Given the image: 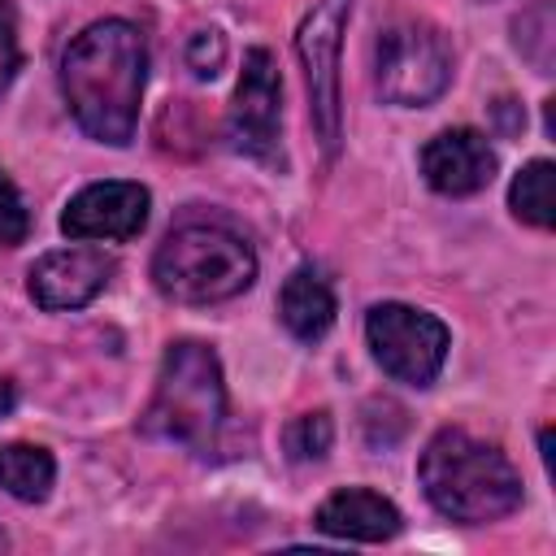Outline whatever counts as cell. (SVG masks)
Returning <instances> with one entry per match:
<instances>
[{
  "label": "cell",
  "mask_w": 556,
  "mask_h": 556,
  "mask_svg": "<svg viewBox=\"0 0 556 556\" xmlns=\"http://www.w3.org/2000/svg\"><path fill=\"white\" fill-rule=\"evenodd\" d=\"M143 83H148V48L143 35L122 17H104L87 26L83 35H74V43L61 56V91L74 122L109 148L130 143Z\"/></svg>",
  "instance_id": "1"
},
{
  "label": "cell",
  "mask_w": 556,
  "mask_h": 556,
  "mask_svg": "<svg viewBox=\"0 0 556 556\" xmlns=\"http://www.w3.org/2000/svg\"><path fill=\"white\" fill-rule=\"evenodd\" d=\"M426 500L447 517L465 526H486L508 517L521 504V478L513 460L495 447L473 439L469 430H439L417 465Z\"/></svg>",
  "instance_id": "2"
},
{
  "label": "cell",
  "mask_w": 556,
  "mask_h": 556,
  "mask_svg": "<svg viewBox=\"0 0 556 556\" xmlns=\"http://www.w3.org/2000/svg\"><path fill=\"white\" fill-rule=\"evenodd\" d=\"M226 421V382L213 348L195 339H178L161 356L152 404L139 417V430L165 443H182L191 452H208Z\"/></svg>",
  "instance_id": "3"
},
{
  "label": "cell",
  "mask_w": 556,
  "mask_h": 556,
  "mask_svg": "<svg viewBox=\"0 0 556 556\" xmlns=\"http://www.w3.org/2000/svg\"><path fill=\"white\" fill-rule=\"evenodd\" d=\"M152 278L161 295L178 304H217L243 295L256 282V252L226 226L187 222L161 239Z\"/></svg>",
  "instance_id": "4"
},
{
  "label": "cell",
  "mask_w": 556,
  "mask_h": 556,
  "mask_svg": "<svg viewBox=\"0 0 556 556\" xmlns=\"http://www.w3.org/2000/svg\"><path fill=\"white\" fill-rule=\"evenodd\" d=\"M452 83L447 39L421 17H395L378 30L374 43V87L387 104H430Z\"/></svg>",
  "instance_id": "5"
},
{
  "label": "cell",
  "mask_w": 556,
  "mask_h": 556,
  "mask_svg": "<svg viewBox=\"0 0 556 556\" xmlns=\"http://www.w3.org/2000/svg\"><path fill=\"white\" fill-rule=\"evenodd\" d=\"M348 17H352V0H317L295 35V52L304 65V87H308V122H313V135L326 161L339 156V139H343L339 48H343Z\"/></svg>",
  "instance_id": "6"
},
{
  "label": "cell",
  "mask_w": 556,
  "mask_h": 556,
  "mask_svg": "<svg viewBox=\"0 0 556 556\" xmlns=\"http://www.w3.org/2000/svg\"><path fill=\"white\" fill-rule=\"evenodd\" d=\"M365 339L382 374L408 387H430L447 356V326L408 304H374L365 313Z\"/></svg>",
  "instance_id": "7"
},
{
  "label": "cell",
  "mask_w": 556,
  "mask_h": 556,
  "mask_svg": "<svg viewBox=\"0 0 556 556\" xmlns=\"http://www.w3.org/2000/svg\"><path fill=\"white\" fill-rule=\"evenodd\" d=\"M230 143L265 165H278L282 156V78L265 48L243 56V74L230 100Z\"/></svg>",
  "instance_id": "8"
},
{
  "label": "cell",
  "mask_w": 556,
  "mask_h": 556,
  "mask_svg": "<svg viewBox=\"0 0 556 556\" xmlns=\"http://www.w3.org/2000/svg\"><path fill=\"white\" fill-rule=\"evenodd\" d=\"M113 269H117L113 256H104L100 248H56L30 265L26 287H30V300L48 313L83 308L109 287Z\"/></svg>",
  "instance_id": "9"
},
{
  "label": "cell",
  "mask_w": 556,
  "mask_h": 556,
  "mask_svg": "<svg viewBox=\"0 0 556 556\" xmlns=\"http://www.w3.org/2000/svg\"><path fill=\"white\" fill-rule=\"evenodd\" d=\"M148 187L139 182H91L65 204L61 230L70 239H135L148 222Z\"/></svg>",
  "instance_id": "10"
},
{
  "label": "cell",
  "mask_w": 556,
  "mask_h": 556,
  "mask_svg": "<svg viewBox=\"0 0 556 556\" xmlns=\"http://www.w3.org/2000/svg\"><path fill=\"white\" fill-rule=\"evenodd\" d=\"M421 174L439 195H473L495 178V152L478 130H443L421 148Z\"/></svg>",
  "instance_id": "11"
},
{
  "label": "cell",
  "mask_w": 556,
  "mask_h": 556,
  "mask_svg": "<svg viewBox=\"0 0 556 556\" xmlns=\"http://www.w3.org/2000/svg\"><path fill=\"white\" fill-rule=\"evenodd\" d=\"M400 508L391 500H382L369 486H348L334 491L321 508H317V530L330 539H352V543H382L400 534Z\"/></svg>",
  "instance_id": "12"
},
{
  "label": "cell",
  "mask_w": 556,
  "mask_h": 556,
  "mask_svg": "<svg viewBox=\"0 0 556 556\" xmlns=\"http://www.w3.org/2000/svg\"><path fill=\"white\" fill-rule=\"evenodd\" d=\"M278 317H282V326H287L295 339H304V343H313V339H321V334L330 330V321H334V291H330V282L321 278V269L300 265V269L282 282Z\"/></svg>",
  "instance_id": "13"
},
{
  "label": "cell",
  "mask_w": 556,
  "mask_h": 556,
  "mask_svg": "<svg viewBox=\"0 0 556 556\" xmlns=\"http://www.w3.org/2000/svg\"><path fill=\"white\" fill-rule=\"evenodd\" d=\"M52 478H56V465L43 447H35V443H4L0 447V486L13 500H26V504L48 500Z\"/></svg>",
  "instance_id": "14"
},
{
  "label": "cell",
  "mask_w": 556,
  "mask_h": 556,
  "mask_svg": "<svg viewBox=\"0 0 556 556\" xmlns=\"http://www.w3.org/2000/svg\"><path fill=\"white\" fill-rule=\"evenodd\" d=\"M508 208L521 217V222H530V226H539V230H547L552 222H556V208H552V161H530L517 178H513V187H508Z\"/></svg>",
  "instance_id": "15"
},
{
  "label": "cell",
  "mask_w": 556,
  "mask_h": 556,
  "mask_svg": "<svg viewBox=\"0 0 556 556\" xmlns=\"http://www.w3.org/2000/svg\"><path fill=\"white\" fill-rule=\"evenodd\" d=\"M330 439H334V426L326 413H304L287 426V456L291 460H321L330 452Z\"/></svg>",
  "instance_id": "16"
},
{
  "label": "cell",
  "mask_w": 556,
  "mask_h": 556,
  "mask_svg": "<svg viewBox=\"0 0 556 556\" xmlns=\"http://www.w3.org/2000/svg\"><path fill=\"white\" fill-rule=\"evenodd\" d=\"M26 230H30V213L22 204V191L0 169V248H17L26 239Z\"/></svg>",
  "instance_id": "17"
},
{
  "label": "cell",
  "mask_w": 556,
  "mask_h": 556,
  "mask_svg": "<svg viewBox=\"0 0 556 556\" xmlns=\"http://www.w3.org/2000/svg\"><path fill=\"white\" fill-rule=\"evenodd\" d=\"M22 70V43H17V9L13 0H0V96Z\"/></svg>",
  "instance_id": "18"
},
{
  "label": "cell",
  "mask_w": 556,
  "mask_h": 556,
  "mask_svg": "<svg viewBox=\"0 0 556 556\" xmlns=\"http://www.w3.org/2000/svg\"><path fill=\"white\" fill-rule=\"evenodd\" d=\"M226 61V39L217 30H195L191 43H187V65L200 74V78H213Z\"/></svg>",
  "instance_id": "19"
},
{
  "label": "cell",
  "mask_w": 556,
  "mask_h": 556,
  "mask_svg": "<svg viewBox=\"0 0 556 556\" xmlns=\"http://www.w3.org/2000/svg\"><path fill=\"white\" fill-rule=\"evenodd\" d=\"M13 404H17V391H13V382H9V378H0V417H4V413H13Z\"/></svg>",
  "instance_id": "20"
}]
</instances>
